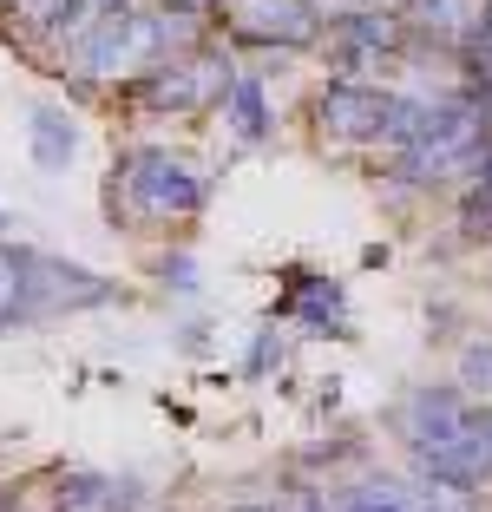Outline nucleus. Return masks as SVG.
I'll return each mask as SVG.
<instances>
[{
    "label": "nucleus",
    "instance_id": "f257e3e1",
    "mask_svg": "<svg viewBox=\"0 0 492 512\" xmlns=\"http://www.w3.org/2000/svg\"><path fill=\"white\" fill-rule=\"evenodd\" d=\"M171 20L164 14H138V7H119L105 14L99 27L79 40V73L92 79H119V73H151L164 66V46H171Z\"/></svg>",
    "mask_w": 492,
    "mask_h": 512
},
{
    "label": "nucleus",
    "instance_id": "f03ea898",
    "mask_svg": "<svg viewBox=\"0 0 492 512\" xmlns=\"http://www.w3.org/2000/svg\"><path fill=\"white\" fill-rule=\"evenodd\" d=\"M14 256V322L53 316V309H86V302H105L112 283H99L92 270H73V263H53V256L33 250H7Z\"/></svg>",
    "mask_w": 492,
    "mask_h": 512
},
{
    "label": "nucleus",
    "instance_id": "7ed1b4c3",
    "mask_svg": "<svg viewBox=\"0 0 492 512\" xmlns=\"http://www.w3.org/2000/svg\"><path fill=\"white\" fill-rule=\"evenodd\" d=\"M119 191L138 217H191L204 204V178L171 151H132L119 165Z\"/></svg>",
    "mask_w": 492,
    "mask_h": 512
},
{
    "label": "nucleus",
    "instance_id": "20e7f679",
    "mask_svg": "<svg viewBox=\"0 0 492 512\" xmlns=\"http://www.w3.org/2000/svg\"><path fill=\"white\" fill-rule=\"evenodd\" d=\"M315 27L322 20L309 0H237V14H230V33L256 46H309Z\"/></svg>",
    "mask_w": 492,
    "mask_h": 512
},
{
    "label": "nucleus",
    "instance_id": "39448f33",
    "mask_svg": "<svg viewBox=\"0 0 492 512\" xmlns=\"http://www.w3.org/2000/svg\"><path fill=\"white\" fill-rule=\"evenodd\" d=\"M466 421H473V407H466L460 388H414V394H407V407H401V434L414 440V453L440 447V440L460 434Z\"/></svg>",
    "mask_w": 492,
    "mask_h": 512
},
{
    "label": "nucleus",
    "instance_id": "423d86ee",
    "mask_svg": "<svg viewBox=\"0 0 492 512\" xmlns=\"http://www.w3.org/2000/svg\"><path fill=\"white\" fill-rule=\"evenodd\" d=\"M315 112H322V125L335 138H374V132H381V119H388V92L355 86V79H335V86L315 99Z\"/></svg>",
    "mask_w": 492,
    "mask_h": 512
},
{
    "label": "nucleus",
    "instance_id": "0eeeda50",
    "mask_svg": "<svg viewBox=\"0 0 492 512\" xmlns=\"http://www.w3.org/2000/svg\"><path fill=\"white\" fill-rule=\"evenodd\" d=\"M420 20H427V33H440L447 46H486L492 33V0H427L420 7Z\"/></svg>",
    "mask_w": 492,
    "mask_h": 512
},
{
    "label": "nucleus",
    "instance_id": "6e6552de",
    "mask_svg": "<svg viewBox=\"0 0 492 512\" xmlns=\"http://www.w3.org/2000/svg\"><path fill=\"white\" fill-rule=\"evenodd\" d=\"M224 112H230V125H237V138H269V92H263V79H230V92H224Z\"/></svg>",
    "mask_w": 492,
    "mask_h": 512
},
{
    "label": "nucleus",
    "instance_id": "1a4fd4ad",
    "mask_svg": "<svg viewBox=\"0 0 492 512\" xmlns=\"http://www.w3.org/2000/svg\"><path fill=\"white\" fill-rule=\"evenodd\" d=\"M33 158H40L46 171H66V158H73V125H66L53 106L33 112Z\"/></svg>",
    "mask_w": 492,
    "mask_h": 512
},
{
    "label": "nucleus",
    "instance_id": "9d476101",
    "mask_svg": "<svg viewBox=\"0 0 492 512\" xmlns=\"http://www.w3.org/2000/svg\"><path fill=\"white\" fill-rule=\"evenodd\" d=\"M348 40H355V53H348V60H361V53H394V46H401V20L355 7V14H348Z\"/></svg>",
    "mask_w": 492,
    "mask_h": 512
},
{
    "label": "nucleus",
    "instance_id": "9b49d317",
    "mask_svg": "<svg viewBox=\"0 0 492 512\" xmlns=\"http://www.w3.org/2000/svg\"><path fill=\"white\" fill-rule=\"evenodd\" d=\"M60 512H125V493L112 480H92V473H79V480L60 486Z\"/></svg>",
    "mask_w": 492,
    "mask_h": 512
},
{
    "label": "nucleus",
    "instance_id": "f8f14e48",
    "mask_svg": "<svg viewBox=\"0 0 492 512\" xmlns=\"http://www.w3.org/2000/svg\"><path fill=\"white\" fill-rule=\"evenodd\" d=\"M460 394H466V407L492 414V342H473L460 355Z\"/></svg>",
    "mask_w": 492,
    "mask_h": 512
},
{
    "label": "nucleus",
    "instance_id": "ddd939ff",
    "mask_svg": "<svg viewBox=\"0 0 492 512\" xmlns=\"http://www.w3.org/2000/svg\"><path fill=\"white\" fill-rule=\"evenodd\" d=\"M335 512H414V506H407L401 486H381V480H374V486H355V493H342V499H335Z\"/></svg>",
    "mask_w": 492,
    "mask_h": 512
},
{
    "label": "nucleus",
    "instance_id": "4468645a",
    "mask_svg": "<svg viewBox=\"0 0 492 512\" xmlns=\"http://www.w3.org/2000/svg\"><path fill=\"white\" fill-rule=\"evenodd\" d=\"M119 7H125V0H73V7L60 14V27H53V33L79 46V40H86V33H92V27L105 20V14H119Z\"/></svg>",
    "mask_w": 492,
    "mask_h": 512
},
{
    "label": "nucleus",
    "instance_id": "2eb2a0df",
    "mask_svg": "<svg viewBox=\"0 0 492 512\" xmlns=\"http://www.w3.org/2000/svg\"><path fill=\"white\" fill-rule=\"evenodd\" d=\"M0 329H14V256H0Z\"/></svg>",
    "mask_w": 492,
    "mask_h": 512
},
{
    "label": "nucleus",
    "instance_id": "dca6fc26",
    "mask_svg": "<svg viewBox=\"0 0 492 512\" xmlns=\"http://www.w3.org/2000/svg\"><path fill=\"white\" fill-rule=\"evenodd\" d=\"M164 283H178V289H197V276H191V256H164Z\"/></svg>",
    "mask_w": 492,
    "mask_h": 512
},
{
    "label": "nucleus",
    "instance_id": "f3484780",
    "mask_svg": "<svg viewBox=\"0 0 492 512\" xmlns=\"http://www.w3.org/2000/svg\"><path fill=\"white\" fill-rule=\"evenodd\" d=\"M7 7H20V0H7Z\"/></svg>",
    "mask_w": 492,
    "mask_h": 512
}]
</instances>
